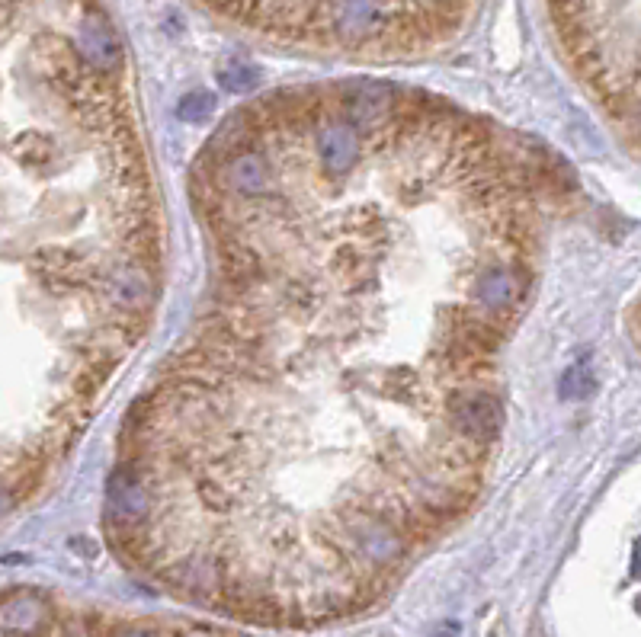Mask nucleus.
<instances>
[{
	"label": "nucleus",
	"mask_w": 641,
	"mask_h": 637,
	"mask_svg": "<svg viewBox=\"0 0 641 637\" xmlns=\"http://www.w3.org/2000/svg\"><path fill=\"white\" fill-rule=\"evenodd\" d=\"M225 23L292 49L347 58H408L472 17L475 0H196Z\"/></svg>",
	"instance_id": "f03ea898"
},
{
	"label": "nucleus",
	"mask_w": 641,
	"mask_h": 637,
	"mask_svg": "<svg viewBox=\"0 0 641 637\" xmlns=\"http://www.w3.org/2000/svg\"><path fill=\"white\" fill-rule=\"evenodd\" d=\"M638 609H641V599H638Z\"/></svg>",
	"instance_id": "7ed1b4c3"
},
{
	"label": "nucleus",
	"mask_w": 641,
	"mask_h": 637,
	"mask_svg": "<svg viewBox=\"0 0 641 637\" xmlns=\"http://www.w3.org/2000/svg\"><path fill=\"white\" fill-rule=\"evenodd\" d=\"M561 173L436 93L257 97L193 167L209 282L119 429L103 529L202 612L324 628L472 513Z\"/></svg>",
	"instance_id": "f257e3e1"
}]
</instances>
